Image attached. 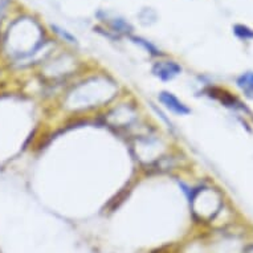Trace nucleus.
<instances>
[{
  "mask_svg": "<svg viewBox=\"0 0 253 253\" xmlns=\"http://www.w3.org/2000/svg\"><path fill=\"white\" fill-rule=\"evenodd\" d=\"M180 72H182V68L179 67L176 62L172 61L157 62L153 68L154 76H157L158 79H161L162 81H170L175 79Z\"/></svg>",
  "mask_w": 253,
  "mask_h": 253,
  "instance_id": "1",
  "label": "nucleus"
},
{
  "mask_svg": "<svg viewBox=\"0 0 253 253\" xmlns=\"http://www.w3.org/2000/svg\"><path fill=\"white\" fill-rule=\"evenodd\" d=\"M159 101H161L169 110L175 113V114L183 116V114H188V113H190V109L187 108L182 101H179L172 93H170V91H162V93L159 94Z\"/></svg>",
  "mask_w": 253,
  "mask_h": 253,
  "instance_id": "2",
  "label": "nucleus"
},
{
  "mask_svg": "<svg viewBox=\"0 0 253 253\" xmlns=\"http://www.w3.org/2000/svg\"><path fill=\"white\" fill-rule=\"evenodd\" d=\"M237 85L247 91V94L253 98V73H245L237 80Z\"/></svg>",
  "mask_w": 253,
  "mask_h": 253,
  "instance_id": "3",
  "label": "nucleus"
},
{
  "mask_svg": "<svg viewBox=\"0 0 253 253\" xmlns=\"http://www.w3.org/2000/svg\"><path fill=\"white\" fill-rule=\"evenodd\" d=\"M235 34L236 36H239L240 39H244V40H249V39H253V31L249 29L248 27L245 25H235Z\"/></svg>",
  "mask_w": 253,
  "mask_h": 253,
  "instance_id": "4",
  "label": "nucleus"
},
{
  "mask_svg": "<svg viewBox=\"0 0 253 253\" xmlns=\"http://www.w3.org/2000/svg\"><path fill=\"white\" fill-rule=\"evenodd\" d=\"M133 40H135V42H139L141 45L145 46L146 49L149 50V52H151V53H153V54H159V52H158V50H157V48H155V46H154V45H151V44L146 42V40H143V39L134 38Z\"/></svg>",
  "mask_w": 253,
  "mask_h": 253,
  "instance_id": "5",
  "label": "nucleus"
},
{
  "mask_svg": "<svg viewBox=\"0 0 253 253\" xmlns=\"http://www.w3.org/2000/svg\"><path fill=\"white\" fill-rule=\"evenodd\" d=\"M53 29H56V32H57L61 38H64L65 40H68L69 42H76V39L72 36V35H69L68 32H64L61 28H58V27H56V25H53Z\"/></svg>",
  "mask_w": 253,
  "mask_h": 253,
  "instance_id": "6",
  "label": "nucleus"
}]
</instances>
